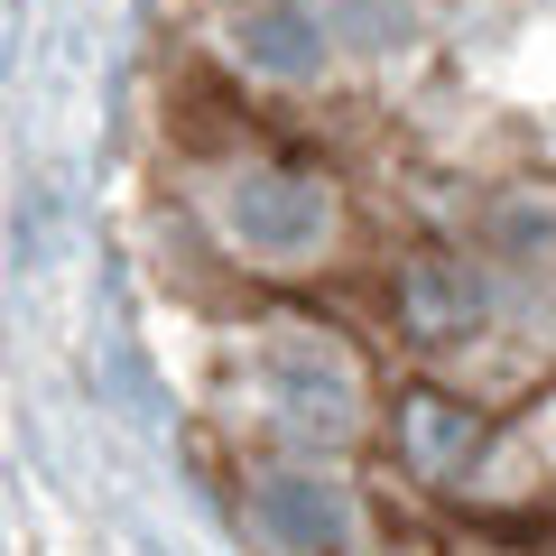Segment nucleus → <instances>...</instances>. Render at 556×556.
I'll list each match as a JSON object with an SVG mask.
<instances>
[{
	"instance_id": "obj_1",
	"label": "nucleus",
	"mask_w": 556,
	"mask_h": 556,
	"mask_svg": "<svg viewBox=\"0 0 556 556\" xmlns=\"http://www.w3.org/2000/svg\"><path fill=\"white\" fill-rule=\"evenodd\" d=\"M223 232L251 260H306L325 232H334V195L316 177H288V167H251L223 195Z\"/></svg>"
},
{
	"instance_id": "obj_2",
	"label": "nucleus",
	"mask_w": 556,
	"mask_h": 556,
	"mask_svg": "<svg viewBox=\"0 0 556 556\" xmlns=\"http://www.w3.org/2000/svg\"><path fill=\"white\" fill-rule=\"evenodd\" d=\"M251 529L269 538L278 556H334L343 529H353V501H343V482H325V473H269L251 492Z\"/></svg>"
},
{
	"instance_id": "obj_3",
	"label": "nucleus",
	"mask_w": 556,
	"mask_h": 556,
	"mask_svg": "<svg viewBox=\"0 0 556 556\" xmlns=\"http://www.w3.org/2000/svg\"><path fill=\"white\" fill-rule=\"evenodd\" d=\"M241 56H251L260 75H278V84H306V75H316V56H325V28L306 20L298 0H269V10L241 20Z\"/></svg>"
},
{
	"instance_id": "obj_4",
	"label": "nucleus",
	"mask_w": 556,
	"mask_h": 556,
	"mask_svg": "<svg viewBox=\"0 0 556 556\" xmlns=\"http://www.w3.org/2000/svg\"><path fill=\"white\" fill-rule=\"evenodd\" d=\"M269 390H278V408L298 417V427H334V437H343V362L288 353V362L269 371Z\"/></svg>"
},
{
	"instance_id": "obj_5",
	"label": "nucleus",
	"mask_w": 556,
	"mask_h": 556,
	"mask_svg": "<svg viewBox=\"0 0 556 556\" xmlns=\"http://www.w3.org/2000/svg\"><path fill=\"white\" fill-rule=\"evenodd\" d=\"M399 298H408V316L427 325V334H455V325L473 316V288H464V278L445 269V260H417V269L399 278Z\"/></svg>"
},
{
	"instance_id": "obj_6",
	"label": "nucleus",
	"mask_w": 556,
	"mask_h": 556,
	"mask_svg": "<svg viewBox=\"0 0 556 556\" xmlns=\"http://www.w3.org/2000/svg\"><path fill=\"white\" fill-rule=\"evenodd\" d=\"M464 437H473V427H464V408H445V399H408V408H399V445H408L417 464H445Z\"/></svg>"
}]
</instances>
